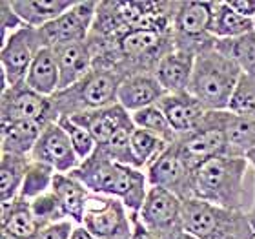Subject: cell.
<instances>
[{"mask_svg":"<svg viewBox=\"0 0 255 239\" xmlns=\"http://www.w3.org/2000/svg\"><path fill=\"white\" fill-rule=\"evenodd\" d=\"M179 2L159 0V2H121V0H102L97 7V16L88 37L91 49L106 46L129 31L138 29H173Z\"/></svg>","mask_w":255,"mask_h":239,"instance_id":"cell-1","label":"cell"},{"mask_svg":"<svg viewBox=\"0 0 255 239\" xmlns=\"http://www.w3.org/2000/svg\"><path fill=\"white\" fill-rule=\"evenodd\" d=\"M173 49H175L173 29L170 31L138 29L126 33L106 46L91 49V53H93V66L113 68L129 77L140 73L155 75L159 62Z\"/></svg>","mask_w":255,"mask_h":239,"instance_id":"cell-2","label":"cell"},{"mask_svg":"<svg viewBox=\"0 0 255 239\" xmlns=\"http://www.w3.org/2000/svg\"><path fill=\"white\" fill-rule=\"evenodd\" d=\"M71 176L79 179L90 190V194L121 199L133 214L140 212L149 190L146 172L133 166L119 165L99 148L88 159L82 161L71 172Z\"/></svg>","mask_w":255,"mask_h":239,"instance_id":"cell-3","label":"cell"},{"mask_svg":"<svg viewBox=\"0 0 255 239\" xmlns=\"http://www.w3.org/2000/svg\"><path fill=\"white\" fill-rule=\"evenodd\" d=\"M246 157H213L204 161L193 174V197L215 207L243 210L245 208Z\"/></svg>","mask_w":255,"mask_h":239,"instance_id":"cell-4","label":"cell"},{"mask_svg":"<svg viewBox=\"0 0 255 239\" xmlns=\"http://www.w3.org/2000/svg\"><path fill=\"white\" fill-rule=\"evenodd\" d=\"M243 69L234 59L219 49H208L195 57L190 93L208 112L228 110L230 99L239 82Z\"/></svg>","mask_w":255,"mask_h":239,"instance_id":"cell-5","label":"cell"},{"mask_svg":"<svg viewBox=\"0 0 255 239\" xmlns=\"http://www.w3.org/2000/svg\"><path fill=\"white\" fill-rule=\"evenodd\" d=\"M126 75L113 68L93 66L86 77L69 86L66 90L57 91L53 101L55 113L60 117H73L79 113L95 112L102 108L113 106L119 102V88Z\"/></svg>","mask_w":255,"mask_h":239,"instance_id":"cell-6","label":"cell"},{"mask_svg":"<svg viewBox=\"0 0 255 239\" xmlns=\"http://www.w3.org/2000/svg\"><path fill=\"white\" fill-rule=\"evenodd\" d=\"M182 219L184 230L197 239H255V230L245 210L188 199L182 207Z\"/></svg>","mask_w":255,"mask_h":239,"instance_id":"cell-7","label":"cell"},{"mask_svg":"<svg viewBox=\"0 0 255 239\" xmlns=\"http://www.w3.org/2000/svg\"><path fill=\"white\" fill-rule=\"evenodd\" d=\"M213 0L204 2H179L173 18V42L175 49L197 55L213 49L217 38L212 35Z\"/></svg>","mask_w":255,"mask_h":239,"instance_id":"cell-8","label":"cell"},{"mask_svg":"<svg viewBox=\"0 0 255 239\" xmlns=\"http://www.w3.org/2000/svg\"><path fill=\"white\" fill-rule=\"evenodd\" d=\"M46 48L40 27L22 26L2 42L0 60H2V82L4 90L9 86L26 82L27 71L33 60Z\"/></svg>","mask_w":255,"mask_h":239,"instance_id":"cell-9","label":"cell"},{"mask_svg":"<svg viewBox=\"0 0 255 239\" xmlns=\"http://www.w3.org/2000/svg\"><path fill=\"white\" fill-rule=\"evenodd\" d=\"M82 227L97 239H131V212L117 197L90 194Z\"/></svg>","mask_w":255,"mask_h":239,"instance_id":"cell-10","label":"cell"},{"mask_svg":"<svg viewBox=\"0 0 255 239\" xmlns=\"http://www.w3.org/2000/svg\"><path fill=\"white\" fill-rule=\"evenodd\" d=\"M149 188H162L171 192L182 201L193 197V174L195 166L186 159L177 144H171L166 152L144 168Z\"/></svg>","mask_w":255,"mask_h":239,"instance_id":"cell-11","label":"cell"},{"mask_svg":"<svg viewBox=\"0 0 255 239\" xmlns=\"http://www.w3.org/2000/svg\"><path fill=\"white\" fill-rule=\"evenodd\" d=\"M224 121H226V110L208 112L195 132L186 137H181L175 143L195 168L213 157H223V155L232 157L224 132Z\"/></svg>","mask_w":255,"mask_h":239,"instance_id":"cell-12","label":"cell"},{"mask_svg":"<svg viewBox=\"0 0 255 239\" xmlns=\"http://www.w3.org/2000/svg\"><path fill=\"white\" fill-rule=\"evenodd\" d=\"M182 207H184V201L173 196L171 192L151 186L137 216L140 223L160 239H175L182 232H186L184 219H182Z\"/></svg>","mask_w":255,"mask_h":239,"instance_id":"cell-13","label":"cell"},{"mask_svg":"<svg viewBox=\"0 0 255 239\" xmlns=\"http://www.w3.org/2000/svg\"><path fill=\"white\" fill-rule=\"evenodd\" d=\"M2 124L18 121H38L44 124L59 122L51 97L33 91L26 82L2 90Z\"/></svg>","mask_w":255,"mask_h":239,"instance_id":"cell-14","label":"cell"},{"mask_svg":"<svg viewBox=\"0 0 255 239\" xmlns=\"http://www.w3.org/2000/svg\"><path fill=\"white\" fill-rule=\"evenodd\" d=\"M97 7H99V2H93V0L75 2L73 7H69L57 20L40 27L46 48L68 42H86L95 22Z\"/></svg>","mask_w":255,"mask_h":239,"instance_id":"cell-15","label":"cell"},{"mask_svg":"<svg viewBox=\"0 0 255 239\" xmlns=\"http://www.w3.org/2000/svg\"><path fill=\"white\" fill-rule=\"evenodd\" d=\"M31 159L49 165L57 174H71L80 165L68 133L64 132L59 122H51L44 128L42 135L31 152Z\"/></svg>","mask_w":255,"mask_h":239,"instance_id":"cell-16","label":"cell"},{"mask_svg":"<svg viewBox=\"0 0 255 239\" xmlns=\"http://www.w3.org/2000/svg\"><path fill=\"white\" fill-rule=\"evenodd\" d=\"M157 106L162 110V113L166 115L171 128L175 130L179 139L195 132L208 113L206 108L202 106L191 93H181V95L166 93L157 102Z\"/></svg>","mask_w":255,"mask_h":239,"instance_id":"cell-17","label":"cell"},{"mask_svg":"<svg viewBox=\"0 0 255 239\" xmlns=\"http://www.w3.org/2000/svg\"><path fill=\"white\" fill-rule=\"evenodd\" d=\"M53 55L60 73V90H66L82 77L90 73L93 68V53L86 42H68L53 46ZM59 90V91H60Z\"/></svg>","mask_w":255,"mask_h":239,"instance_id":"cell-18","label":"cell"},{"mask_svg":"<svg viewBox=\"0 0 255 239\" xmlns=\"http://www.w3.org/2000/svg\"><path fill=\"white\" fill-rule=\"evenodd\" d=\"M69 119L77 122L79 126L86 128L91 133V137L95 139L97 146H104L119 128L133 122L131 113L128 112L123 104H119V102L113 104V106L95 110V112L79 113V115H73V117Z\"/></svg>","mask_w":255,"mask_h":239,"instance_id":"cell-19","label":"cell"},{"mask_svg":"<svg viewBox=\"0 0 255 239\" xmlns=\"http://www.w3.org/2000/svg\"><path fill=\"white\" fill-rule=\"evenodd\" d=\"M164 95V88L153 73L129 75L119 88V104H123L129 113H135L142 108L155 106Z\"/></svg>","mask_w":255,"mask_h":239,"instance_id":"cell-20","label":"cell"},{"mask_svg":"<svg viewBox=\"0 0 255 239\" xmlns=\"http://www.w3.org/2000/svg\"><path fill=\"white\" fill-rule=\"evenodd\" d=\"M193 66H195V55L173 49L159 62L155 69V77L166 93H171V95L190 93Z\"/></svg>","mask_w":255,"mask_h":239,"instance_id":"cell-21","label":"cell"},{"mask_svg":"<svg viewBox=\"0 0 255 239\" xmlns=\"http://www.w3.org/2000/svg\"><path fill=\"white\" fill-rule=\"evenodd\" d=\"M0 230L7 232L16 239H33L42 229L37 218L33 216L31 201L24 197H15L9 203H2V214H0Z\"/></svg>","mask_w":255,"mask_h":239,"instance_id":"cell-22","label":"cell"},{"mask_svg":"<svg viewBox=\"0 0 255 239\" xmlns=\"http://www.w3.org/2000/svg\"><path fill=\"white\" fill-rule=\"evenodd\" d=\"M51 190L59 197L60 205L66 212V218L79 227L84 223V212L88 199H90V190L79 179H75L71 174H55Z\"/></svg>","mask_w":255,"mask_h":239,"instance_id":"cell-23","label":"cell"},{"mask_svg":"<svg viewBox=\"0 0 255 239\" xmlns=\"http://www.w3.org/2000/svg\"><path fill=\"white\" fill-rule=\"evenodd\" d=\"M48 124L38 121H18L2 124V154L29 155Z\"/></svg>","mask_w":255,"mask_h":239,"instance_id":"cell-24","label":"cell"},{"mask_svg":"<svg viewBox=\"0 0 255 239\" xmlns=\"http://www.w3.org/2000/svg\"><path fill=\"white\" fill-rule=\"evenodd\" d=\"M11 5L26 26L44 27L73 7L75 0H11Z\"/></svg>","mask_w":255,"mask_h":239,"instance_id":"cell-25","label":"cell"},{"mask_svg":"<svg viewBox=\"0 0 255 239\" xmlns=\"http://www.w3.org/2000/svg\"><path fill=\"white\" fill-rule=\"evenodd\" d=\"M26 84L44 97H53L60 90L59 66L51 48H44L37 55V59L33 60L31 68L27 71Z\"/></svg>","mask_w":255,"mask_h":239,"instance_id":"cell-26","label":"cell"},{"mask_svg":"<svg viewBox=\"0 0 255 239\" xmlns=\"http://www.w3.org/2000/svg\"><path fill=\"white\" fill-rule=\"evenodd\" d=\"M210 31L217 40L237 38L246 33L255 31V24L254 18L239 15L226 0H213V18Z\"/></svg>","mask_w":255,"mask_h":239,"instance_id":"cell-27","label":"cell"},{"mask_svg":"<svg viewBox=\"0 0 255 239\" xmlns=\"http://www.w3.org/2000/svg\"><path fill=\"white\" fill-rule=\"evenodd\" d=\"M29 163H31L29 155L2 154V159H0V201L2 203H9L20 196V188Z\"/></svg>","mask_w":255,"mask_h":239,"instance_id":"cell-28","label":"cell"},{"mask_svg":"<svg viewBox=\"0 0 255 239\" xmlns=\"http://www.w3.org/2000/svg\"><path fill=\"white\" fill-rule=\"evenodd\" d=\"M224 132L232 157H246L255 150V119L239 117L226 110Z\"/></svg>","mask_w":255,"mask_h":239,"instance_id":"cell-29","label":"cell"},{"mask_svg":"<svg viewBox=\"0 0 255 239\" xmlns=\"http://www.w3.org/2000/svg\"><path fill=\"white\" fill-rule=\"evenodd\" d=\"M215 49L234 59L243 69V73L255 75V31H250L237 38L217 40Z\"/></svg>","mask_w":255,"mask_h":239,"instance_id":"cell-30","label":"cell"},{"mask_svg":"<svg viewBox=\"0 0 255 239\" xmlns=\"http://www.w3.org/2000/svg\"><path fill=\"white\" fill-rule=\"evenodd\" d=\"M131 119H133V124H135L137 128L153 133V135L162 139V141L168 143L170 146L179 141L175 130L171 128V124L168 122L166 115L162 113V110H160L157 104H155V106L142 108V110L131 113Z\"/></svg>","mask_w":255,"mask_h":239,"instance_id":"cell-31","label":"cell"},{"mask_svg":"<svg viewBox=\"0 0 255 239\" xmlns=\"http://www.w3.org/2000/svg\"><path fill=\"white\" fill-rule=\"evenodd\" d=\"M133 130H135V124H133V122L131 124H126V126H123V128H119L104 146H97V148L102 150L110 159L119 163V165L133 166V168H138V170H140L138 161H137V157H135V154H133V146H131Z\"/></svg>","mask_w":255,"mask_h":239,"instance_id":"cell-32","label":"cell"},{"mask_svg":"<svg viewBox=\"0 0 255 239\" xmlns=\"http://www.w3.org/2000/svg\"><path fill=\"white\" fill-rule=\"evenodd\" d=\"M55 174H57V172L49 165H44V163H38V161L31 159V163L27 166L24 183H22L20 197H24L27 201H33V199H37L38 196L49 192L53 188Z\"/></svg>","mask_w":255,"mask_h":239,"instance_id":"cell-33","label":"cell"},{"mask_svg":"<svg viewBox=\"0 0 255 239\" xmlns=\"http://www.w3.org/2000/svg\"><path fill=\"white\" fill-rule=\"evenodd\" d=\"M131 146H133V154H135V157H137V161H138L140 170H144V168L148 165H151L155 159H159L170 144L164 143L162 139H159L157 135H153V133H149V132H146V130H140V128L135 126L133 135H131Z\"/></svg>","mask_w":255,"mask_h":239,"instance_id":"cell-34","label":"cell"},{"mask_svg":"<svg viewBox=\"0 0 255 239\" xmlns=\"http://www.w3.org/2000/svg\"><path fill=\"white\" fill-rule=\"evenodd\" d=\"M228 112L239 117L255 119V75H241L230 99Z\"/></svg>","mask_w":255,"mask_h":239,"instance_id":"cell-35","label":"cell"},{"mask_svg":"<svg viewBox=\"0 0 255 239\" xmlns=\"http://www.w3.org/2000/svg\"><path fill=\"white\" fill-rule=\"evenodd\" d=\"M31 210H33V216L37 218V221L42 225V227L60 223V221H66V219H68L62 205H60V201H59V197L55 196L53 190L46 192L42 196H38L37 199H33Z\"/></svg>","mask_w":255,"mask_h":239,"instance_id":"cell-36","label":"cell"},{"mask_svg":"<svg viewBox=\"0 0 255 239\" xmlns=\"http://www.w3.org/2000/svg\"><path fill=\"white\" fill-rule=\"evenodd\" d=\"M59 124L62 126V130L68 133L69 141L73 144V150L77 157L80 159V163L84 159H88L93 152L97 150V143L95 139L91 137V133L86 130V128L79 126L77 122H73L69 117H60Z\"/></svg>","mask_w":255,"mask_h":239,"instance_id":"cell-37","label":"cell"},{"mask_svg":"<svg viewBox=\"0 0 255 239\" xmlns=\"http://www.w3.org/2000/svg\"><path fill=\"white\" fill-rule=\"evenodd\" d=\"M22 26H26L22 18L16 15V11L11 5V0H2L0 2V27H2V42L9 37L11 33H15L16 29H20Z\"/></svg>","mask_w":255,"mask_h":239,"instance_id":"cell-38","label":"cell"},{"mask_svg":"<svg viewBox=\"0 0 255 239\" xmlns=\"http://www.w3.org/2000/svg\"><path fill=\"white\" fill-rule=\"evenodd\" d=\"M73 221H60V223H53V225H46L42 229L38 230V234L33 239H71L73 234Z\"/></svg>","mask_w":255,"mask_h":239,"instance_id":"cell-39","label":"cell"},{"mask_svg":"<svg viewBox=\"0 0 255 239\" xmlns=\"http://www.w3.org/2000/svg\"><path fill=\"white\" fill-rule=\"evenodd\" d=\"M228 4L239 15L246 16V18H255V0H228Z\"/></svg>","mask_w":255,"mask_h":239,"instance_id":"cell-40","label":"cell"},{"mask_svg":"<svg viewBox=\"0 0 255 239\" xmlns=\"http://www.w3.org/2000/svg\"><path fill=\"white\" fill-rule=\"evenodd\" d=\"M131 221H133V234L131 239H160L159 236H155L153 232H149L142 223H140V219H138L137 214L131 212Z\"/></svg>","mask_w":255,"mask_h":239,"instance_id":"cell-41","label":"cell"},{"mask_svg":"<svg viewBox=\"0 0 255 239\" xmlns=\"http://www.w3.org/2000/svg\"><path fill=\"white\" fill-rule=\"evenodd\" d=\"M71 239H97V238L80 225V227H75L73 234H71Z\"/></svg>","mask_w":255,"mask_h":239,"instance_id":"cell-42","label":"cell"},{"mask_svg":"<svg viewBox=\"0 0 255 239\" xmlns=\"http://www.w3.org/2000/svg\"><path fill=\"white\" fill-rule=\"evenodd\" d=\"M246 159H248V163L255 168V150L246 155ZM248 218H250L252 227H254V230H255V199H254V205H252V208H250V212H248Z\"/></svg>","mask_w":255,"mask_h":239,"instance_id":"cell-43","label":"cell"},{"mask_svg":"<svg viewBox=\"0 0 255 239\" xmlns=\"http://www.w3.org/2000/svg\"><path fill=\"white\" fill-rule=\"evenodd\" d=\"M175 239H197L195 236H191V234H188V232H182L179 238H175Z\"/></svg>","mask_w":255,"mask_h":239,"instance_id":"cell-44","label":"cell"},{"mask_svg":"<svg viewBox=\"0 0 255 239\" xmlns=\"http://www.w3.org/2000/svg\"><path fill=\"white\" fill-rule=\"evenodd\" d=\"M0 239H16V238H13L11 234H7V232H2V230H0Z\"/></svg>","mask_w":255,"mask_h":239,"instance_id":"cell-45","label":"cell"},{"mask_svg":"<svg viewBox=\"0 0 255 239\" xmlns=\"http://www.w3.org/2000/svg\"><path fill=\"white\" fill-rule=\"evenodd\" d=\"M254 24H255V18H254Z\"/></svg>","mask_w":255,"mask_h":239,"instance_id":"cell-46","label":"cell"}]
</instances>
